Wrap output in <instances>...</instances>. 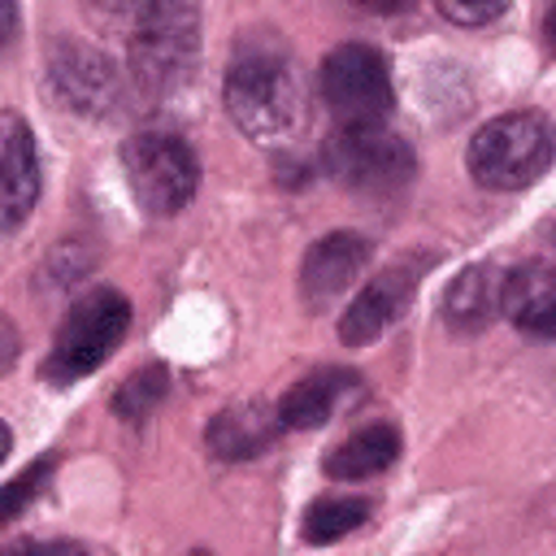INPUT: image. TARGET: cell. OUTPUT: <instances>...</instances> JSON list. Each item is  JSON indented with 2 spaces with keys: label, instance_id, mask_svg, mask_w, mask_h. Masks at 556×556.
Segmentation results:
<instances>
[{
  "label": "cell",
  "instance_id": "obj_19",
  "mask_svg": "<svg viewBox=\"0 0 556 556\" xmlns=\"http://www.w3.org/2000/svg\"><path fill=\"white\" fill-rule=\"evenodd\" d=\"M48 473H52V456H43L39 465H30V469H22L9 486H0V526L4 521H13L39 491H43V482H48Z\"/></svg>",
  "mask_w": 556,
  "mask_h": 556
},
{
  "label": "cell",
  "instance_id": "obj_20",
  "mask_svg": "<svg viewBox=\"0 0 556 556\" xmlns=\"http://www.w3.org/2000/svg\"><path fill=\"white\" fill-rule=\"evenodd\" d=\"M439 13H443L447 22H460V26H482V22L500 17L504 4H500V0H495V4H456V0H443Z\"/></svg>",
  "mask_w": 556,
  "mask_h": 556
},
{
  "label": "cell",
  "instance_id": "obj_11",
  "mask_svg": "<svg viewBox=\"0 0 556 556\" xmlns=\"http://www.w3.org/2000/svg\"><path fill=\"white\" fill-rule=\"evenodd\" d=\"M278 430H282V426H278L274 404H265V400H248V404H230V408H222V413L208 421L204 439H208L213 456H222V460H248V456L265 452V447L274 443Z\"/></svg>",
  "mask_w": 556,
  "mask_h": 556
},
{
  "label": "cell",
  "instance_id": "obj_4",
  "mask_svg": "<svg viewBox=\"0 0 556 556\" xmlns=\"http://www.w3.org/2000/svg\"><path fill=\"white\" fill-rule=\"evenodd\" d=\"M122 165H126L135 200L148 213H156V217H169V213L187 208L195 187H200L195 152L187 148V139H178L169 130H139V135H130L126 148H122Z\"/></svg>",
  "mask_w": 556,
  "mask_h": 556
},
{
  "label": "cell",
  "instance_id": "obj_6",
  "mask_svg": "<svg viewBox=\"0 0 556 556\" xmlns=\"http://www.w3.org/2000/svg\"><path fill=\"white\" fill-rule=\"evenodd\" d=\"M321 100L339 117V126H378L391 113V74L378 48L369 43H339L321 61Z\"/></svg>",
  "mask_w": 556,
  "mask_h": 556
},
{
  "label": "cell",
  "instance_id": "obj_3",
  "mask_svg": "<svg viewBox=\"0 0 556 556\" xmlns=\"http://www.w3.org/2000/svg\"><path fill=\"white\" fill-rule=\"evenodd\" d=\"M321 161L343 187L369 191V195L400 191L417 174L413 148L382 122L378 126H334V135L321 148Z\"/></svg>",
  "mask_w": 556,
  "mask_h": 556
},
{
  "label": "cell",
  "instance_id": "obj_22",
  "mask_svg": "<svg viewBox=\"0 0 556 556\" xmlns=\"http://www.w3.org/2000/svg\"><path fill=\"white\" fill-rule=\"evenodd\" d=\"M13 26H17V9H13V4H0V48L9 43Z\"/></svg>",
  "mask_w": 556,
  "mask_h": 556
},
{
  "label": "cell",
  "instance_id": "obj_24",
  "mask_svg": "<svg viewBox=\"0 0 556 556\" xmlns=\"http://www.w3.org/2000/svg\"><path fill=\"white\" fill-rule=\"evenodd\" d=\"M191 556H208V552H191Z\"/></svg>",
  "mask_w": 556,
  "mask_h": 556
},
{
  "label": "cell",
  "instance_id": "obj_14",
  "mask_svg": "<svg viewBox=\"0 0 556 556\" xmlns=\"http://www.w3.org/2000/svg\"><path fill=\"white\" fill-rule=\"evenodd\" d=\"M500 287L504 274L495 265H469L452 278L447 295H443V317L452 330H482L495 313H500Z\"/></svg>",
  "mask_w": 556,
  "mask_h": 556
},
{
  "label": "cell",
  "instance_id": "obj_13",
  "mask_svg": "<svg viewBox=\"0 0 556 556\" xmlns=\"http://www.w3.org/2000/svg\"><path fill=\"white\" fill-rule=\"evenodd\" d=\"M352 382H356V374H348V369H317V374L300 378V382L274 404L278 426H282V430H313V426H321V421L334 413V404L352 391Z\"/></svg>",
  "mask_w": 556,
  "mask_h": 556
},
{
  "label": "cell",
  "instance_id": "obj_7",
  "mask_svg": "<svg viewBox=\"0 0 556 556\" xmlns=\"http://www.w3.org/2000/svg\"><path fill=\"white\" fill-rule=\"evenodd\" d=\"M130 17V65L135 78L152 91L174 87L195 52V9L182 4H139Z\"/></svg>",
  "mask_w": 556,
  "mask_h": 556
},
{
  "label": "cell",
  "instance_id": "obj_5",
  "mask_svg": "<svg viewBox=\"0 0 556 556\" xmlns=\"http://www.w3.org/2000/svg\"><path fill=\"white\" fill-rule=\"evenodd\" d=\"M130 326V304L126 295H117L113 287H100L91 295H83L70 317L61 321L56 339H52V356H48V378L56 382H74L83 374H91L96 365H104V356L122 343Z\"/></svg>",
  "mask_w": 556,
  "mask_h": 556
},
{
  "label": "cell",
  "instance_id": "obj_1",
  "mask_svg": "<svg viewBox=\"0 0 556 556\" xmlns=\"http://www.w3.org/2000/svg\"><path fill=\"white\" fill-rule=\"evenodd\" d=\"M226 113L252 143H282L300 126V78L282 48L248 43L226 70Z\"/></svg>",
  "mask_w": 556,
  "mask_h": 556
},
{
  "label": "cell",
  "instance_id": "obj_10",
  "mask_svg": "<svg viewBox=\"0 0 556 556\" xmlns=\"http://www.w3.org/2000/svg\"><path fill=\"white\" fill-rule=\"evenodd\" d=\"M35 200H39L35 135L17 113H0V230L22 226Z\"/></svg>",
  "mask_w": 556,
  "mask_h": 556
},
{
  "label": "cell",
  "instance_id": "obj_17",
  "mask_svg": "<svg viewBox=\"0 0 556 556\" xmlns=\"http://www.w3.org/2000/svg\"><path fill=\"white\" fill-rule=\"evenodd\" d=\"M369 513H374V504L356 500V495H348V500H317L308 508V517H304V539L308 543H334V539L352 534Z\"/></svg>",
  "mask_w": 556,
  "mask_h": 556
},
{
  "label": "cell",
  "instance_id": "obj_12",
  "mask_svg": "<svg viewBox=\"0 0 556 556\" xmlns=\"http://www.w3.org/2000/svg\"><path fill=\"white\" fill-rule=\"evenodd\" d=\"M500 308L508 313L513 326L530 334H552L556 330V282L547 261H526L521 269L504 274L500 287Z\"/></svg>",
  "mask_w": 556,
  "mask_h": 556
},
{
  "label": "cell",
  "instance_id": "obj_16",
  "mask_svg": "<svg viewBox=\"0 0 556 556\" xmlns=\"http://www.w3.org/2000/svg\"><path fill=\"white\" fill-rule=\"evenodd\" d=\"M52 78L78 109H109V100L117 96L113 65L91 48H61L52 61Z\"/></svg>",
  "mask_w": 556,
  "mask_h": 556
},
{
  "label": "cell",
  "instance_id": "obj_23",
  "mask_svg": "<svg viewBox=\"0 0 556 556\" xmlns=\"http://www.w3.org/2000/svg\"><path fill=\"white\" fill-rule=\"evenodd\" d=\"M9 443H13V439H9V426H4V421H0V460H4V456H9Z\"/></svg>",
  "mask_w": 556,
  "mask_h": 556
},
{
  "label": "cell",
  "instance_id": "obj_9",
  "mask_svg": "<svg viewBox=\"0 0 556 556\" xmlns=\"http://www.w3.org/2000/svg\"><path fill=\"white\" fill-rule=\"evenodd\" d=\"M365 265H369V239L365 235L334 230V235L317 239L304 252V265H300V295H304V304L308 308L334 304L361 278Z\"/></svg>",
  "mask_w": 556,
  "mask_h": 556
},
{
  "label": "cell",
  "instance_id": "obj_18",
  "mask_svg": "<svg viewBox=\"0 0 556 556\" xmlns=\"http://www.w3.org/2000/svg\"><path fill=\"white\" fill-rule=\"evenodd\" d=\"M165 391H169V374H165L161 365H148V369H139V374H130V378L122 382L113 408H117V417L135 421V417H148V413L165 400Z\"/></svg>",
  "mask_w": 556,
  "mask_h": 556
},
{
  "label": "cell",
  "instance_id": "obj_8",
  "mask_svg": "<svg viewBox=\"0 0 556 556\" xmlns=\"http://www.w3.org/2000/svg\"><path fill=\"white\" fill-rule=\"evenodd\" d=\"M417 287H421V274H417L413 261L387 265V269H382L378 278H369V282L356 291V300L343 308V317H339V339H343L348 348H361V343L387 334V330L408 313Z\"/></svg>",
  "mask_w": 556,
  "mask_h": 556
},
{
  "label": "cell",
  "instance_id": "obj_2",
  "mask_svg": "<svg viewBox=\"0 0 556 556\" xmlns=\"http://www.w3.org/2000/svg\"><path fill=\"white\" fill-rule=\"evenodd\" d=\"M552 161V130L539 113H500L469 139V174L495 191L530 187Z\"/></svg>",
  "mask_w": 556,
  "mask_h": 556
},
{
  "label": "cell",
  "instance_id": "obj_21",
  "mask_svg": "<svg viewBox=\"0 0 556 556\" xmlns=\"http://www.w3.org/2000/svg\"><path fill=\"white\" fill-rule=\"evenodd\" d=\"M4 556H87V552L78 543H61V539H48V543L26 539V543H13Z\"/></svg>",
  "mask_w": 556,
  "mask_h": 556
},
{
  "label": "cell",
  "instance_id": "obj_15",
  "mask_svg": "<svg viewBox=\"0 0 556 556\" xmlns=\"http://www.w3.org/2000/svg\"><path fill=\"white\" fill-rule=\"evenodd\" d=\"M395 456H400V434L391 426H365V430L348 434L343 443H334L326 452V478L361 482V478H374V473L391 469Z\"/></svg>",
  "mask_w": 556,
  "mask_h": 556
}]
</instances>
